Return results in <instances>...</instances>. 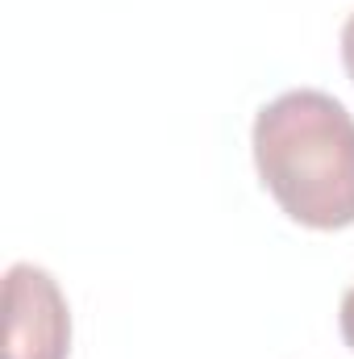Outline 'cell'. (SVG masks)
<instances>
[{
  "label": "cell",
  "mask_w": 354,
  "mask_h": 359,
  "mask_svg": "<svg viewBox=\"0 0 354 359\" xmlns=\"http://www.w3.org/2000/svg\"><path fill=\"white\" fill-rule=\"evenodd\" d=\"M71 309L59 280L38 264L4 271V359H67Z\"/></svg>",
  "instance_id": "obj_2"
},
{
  "label": "cell",
  "mask_w": 354,
  "mask_h": 359,
  "mask_svg": "<svg viewBox=\"0 0 354 359\" xmlns=\"http://www.w3.org/2000/svg\"><path fill=\"white\" fill-rule=\"evenodd\" d=\"M338 326H342V339H346V347L354 351V288H346V297H342V313H338Z\"/></svg>",
  "instance_id": "obj_3"
},
{
  "label": "cell",
  "mask_w": 354,
  "mask_h": 359,
  "mask_svg": "<svg viewBox=\"0 0 354 359\" xmlns=\"http://www.w3.org/2000/svg\"><path fill=\"white\" fill-rule=\"evenodd\" d=\"M342 63H346V76L354 80V13L342 25Z\"/></svg>",
  "instance_id": "obj_4"
},
{
  "label": "cell",
  "mask_w": 354,
  "mask_h": 359,
  "mask_svg": "<svg viewBox=\"0 0 354 359\" xmlns=\"http://www.w3.org/2000/svg\"><path fill=\"white\" fill-rule=\"evenodd\" d=\"M255 168L275 205L309 230L354 226V117L317 88L275 96L255 117Z\"/></svg>",
  "instance_id": "obj_1"
}]
</instances>
